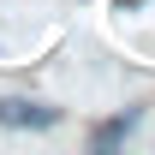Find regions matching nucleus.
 Returning <instances> with one entry per match:
<instances>
[{"instance_id":"obj_1","label":"nucleus","mask_w":155,"mask_h":155,"mask_svg":"<svg viewBox=\"0 0 155 155\" xmlns=\"http://www.w3.org/2000/svg\"><path fill=\"white\" fill-rule=\"evenodd\" d=\"M54 119H60V107H42V101H24V96L0 101V125L6 131H48Z\"/></svg>"},{"instance_id":"obj_2","label":"nucleus","mask_w":155,"mask_h":155,"mask_svg":"<svg viewBox=\"0 0 155 155\" xmlns=\"http://www.w3.org/2000/svg\"><path fill=\"white\" fill-rule=\"evenodd\" d=\"M131 131H137V114H119V119H101L96 131H90V143H96V149H114V143H125Z\"/></svg>"},{"instance_id":"obj_3","label":"nucleus","mask_w":155,"mask_h":155,"mask_svg":"<svg viewBox=\"0 0 155 155\" xmlns=\"http://www.w3.org/2000/svg\"><path fill=\"white\" fill-rule=\"evenodd\" d=\"M137 6H143V0H119V12H137Z\"/></svg>"}]
</instances>
